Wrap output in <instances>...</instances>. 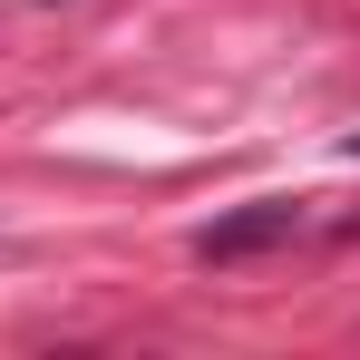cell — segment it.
Segmentation results:
<instances>
[{
    "label": "cell",
    "mask_w": 360,
    "mask_h": 360,
    "mask_svg": "<svg viewBox=\"0 0 360 360\" xmlns=\"http://www.w3.org/2000/svg\"><path fill=\"white\" fill-rule=\"evenodd\" d=\"M292 224H302V205H283V195H263V205H243V214H224V224H205V234H195V263H243V253L283 243Z\"/></svg>",
    "instance_id": "1"
}]
</instances>
